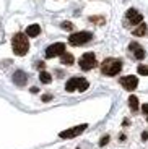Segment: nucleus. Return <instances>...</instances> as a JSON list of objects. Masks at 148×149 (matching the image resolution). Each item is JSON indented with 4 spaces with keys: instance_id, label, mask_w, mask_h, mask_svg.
<instances>
[{
    "instance_id": "obj_25",
    "label": "nucleus",
    "mask_w": 148,
    "mask_h": 149,
    "mask_svg": "<svg viewBox=\"0 0 148 149\" xmlns=\"http://www.w3.org/2000/svg\"><path fill=\"white\" fill-rule=\"evenodd\" d=\"M147 118H148V115H147Z\"/></svg>"
},
{
    "instance_id": "obj_18",
    "label": "nucleus",
    "mask_w": 148,
    "mask_h": 149,
    "mask_svg": "<svg viewBox=\"0 0 148 149\" xmlns=\"http://www.w3.org/2000/svg\"><path fill=\"white\" fill-rule=\"evenodd\" d=\"M62 29H65V31H72V29H73V24H72L70 21H63V23H62Z\"/></svg>"
},
{
    "instance_id": "obj_19",
    "label": "nucleus",
    "mask_w": 148,
    "mask_h": 149,
    "mask_svg": "<svg viewBox=\"0 0 148 149\" xmlns=\"http://www.w3.org/2000/svg\"><path fill=\"white\" fill-rule=\"evenodd\" d=\"M109 139H111V138H109V134H106V136H103V139L99 141V146H106L107 143H109Z\"/></svg>"
},
{
    "instance_id": "obj_8",
    "label": "nucleus",
    "mask_w": 148,
    "mask_h": 149,
    "mask_svg": "<svg viewBox=\"0 0 148 149\" xmlns=\"http://www.w3.org/2000/svg\"><path fill=\"white\" fill-rule=\"evenodd\" d=\"M119 83H121V86H122L124 89L133 91L138 86V78L133 76V74H129V76H122V78L119 79Z\"/></svg>"
},
{
    "instance_id": "obj_16",
    "label": "nucleus",
    "mask_w": 148,
    "mask_h": 149,
    "mask_svg": "<svg viewBox=\"0 0 148 149\" xmlns=\"http://www.w3.org/2000/svg\"><path fill=\"white\" fill-rule=\"evenodd\" d=\"M39 79H41V83H44V84H49V83L52 81V76L47 71H41V73H39Z\"/></svg>"
},
{
    "instance_id": "obj_4",
    "label": "nucleus",
    "mask_w": 148,
    "mask_h": 149,
    "mask_svg": "<svg viewBox=\"0 0 148 149\" xmlns=\"http://www.w3.org/2000/svg\"><path fill=\"white\" fill-rule=\"evenodd\" d=\"M93 39V33H90V31H78V33H73L70 37H68V42H70V45H83L86 44V42H90Z\"/></svg>"
},
{
    "instance_id": "obj_1",
    "label": "nucleus",
    "mask_w": 148,
    "mask_h": 149,
    "mask_svg": "<svg viewBox=\"0 0 148 149\" xmlns=\"http://www.w3.org/2000/svg\"><path fill=\"white\" fill-rule=\"evenodd\" d=\"M11 47H13V52L15 55L23 57L28 54L30 50V41H28V34L23 33H16L15 36L11 37Z\"/></svg>"
},
{
    "instance_id": "obj_17",
    "label": "nucleus",
    "mask_w": 148,
    "mask_h": 149,
    "mask_svg": "<svg viewBox=\"0 0 148 149\" xmlns=\"http://www.w3.org/2000/svg\"><path fill=\"white\" fill-rule=\"evenodd\" d=\"M137 71L142 74V76H148V65H138Z\"/></svg>"
},
{
    "instance_id": "obj_2",
    "label": "nucleus",
    "mask_w": 148,
    "mask_h": 149,
    "mask_svg": "<svg viewBox=\"0 0 148 149\" xmlns=\"http://www.w3.org/2000/svg\"><path fill=\"white\" fill-rule=\"evenodd\" d=\"M122 70V62L119 58H106L101 65V73L106 76H116Z\"/></svg>"
},
{
    "instance_id": "obj_20",
    "label": "nucleus",
    "mask_w": 148,
    "mask_h": 149,
    "mask_svg": "<svg viewBox=\"0 0 148 149\" xmlns=\"http://www.w3.org/2000/svg\"><path fill=\"white\" fill-rule=\"evenodd\" d=\"M47 101H52L51 94H44V96H42V102H47Z\"/></svg>"
},
{
    "instance_id": "obj_10",
    "label": "nucleus",
    "mask_w": 148,
    "mask_h": 149,
    "mask_svg": "<svg viewBox=\"0 0 148 149\" xmlns=\"http://www.w3.org/2000/svg\"><path fill=\"white\" fill-rule=\"evenodd\" d=\"M129 50H132L137 60H143L145 58V49L142 47L138 42H130V44H129Z\"/></svg>"
},
{
    "instance_id": "obj_6",
    "label": "nucleus",
    "mask_w": 148,
    "mask_h": 149,
    "mask_svg": "<svg viewBox=\"0 0 148 149\" xmlns=\"http://www.w3.org/2000/svg\"><path fill=\"white\" fill-rule=\"evenodd\" d=\"M88 128V125L86 123H82V125H77V127H72L68 128V130H63L59 133V138L60 139H72L75 138V136H78V134H82L83 131Z\"/></svg>"
},
{
    "instance_id": "obj_23",
    "label": "nucleus",
    "mask_w": 148,
    "mask_h": 149,
    "mask_svg": "<svg viewBox=\"0 0 148 149\" xmlns=\"http://www.w3.org/2000/svg\"><path fill=\"white\" fill-rule=\"evenodd\" d=\"M31 93H33V94H36V93H39V89H37V88H36V86H33V88H31Z\"/></svg>"
},
{
    "instance_id": "obj_15",
    "label": "nucleus",
    "mask_w": 148,
    "mask_h": 149,
    "mask_svg": "<svg viewBox=\"0 0 148 149\" xmlns=\"http://www.w3.org/2000/svg\"><path fill=\"white\" fill-rule=\"evenodd\" d=\"M147 33V24H145V23H140V24H138L137 28H135V29H133V36H143V34Z\"/></svg>"
},
{
    "instance_id": "obj_9",
    "label": "nucleus",
    "mask_w": 148,
    "mask_h": 149,
    "mask_svg": "<svg viewBox=\"0 0 148 149\" xmlns=\"http://www.w3.org/2000/svg\"><path fill=\"white\" fill-rule=\"evenodd\" d=\"M127 19L130 21V24H140L142 21H143V16H142V13H138L135 8H129L125 13Z\"/></svg>"
},
{
    "instance_id": "obj_22",
    "label": "nucleus",
    "mask_w": 148,
    "mask_h": 149,
    "mask_svg": "<svg viewBox=\"0 0 148 149\" xmlns=\"http://www.w3.org/2000/svg\"><path fill=\"white\" fill-rule=\"evenodd\" d=\"M142 139H143V141L148 139V131H143V133H142Z\"/></svg>"
},
{
    "instance_id": "obj_24",
    "label": "nucleus",
    "mask_w": 148,
    "mask_h": 149,
    "mask_svg": "<svg viewBox=\"0 0 148 149\" xmlns=\"http://www.w3.org/2000/svg\"><path fill=\"white\" fill-rule=\"evenodd\" d=\"M37 68H41L42 70V68H44V63H42V62H37Z\"/></svg>"
},
{
    "instance_id": "obj_14",
    "label": "nucleus",
    "mask_w": 148,
    "mask_h": 149,
    "mask_svg": "<svg viewBox=\"0 0 148 149\" xmlns=\"http://www.w3.org/2000/svg\"><path fill=\"white\" fill-rule=\"evenodd\" d=\"M129 107H130V110H132V112H137V110H138L140 104H138L137 96H130V97H129Z\"/></svg>"
},
{
    "instance_id": "obj_13",
    "label": "nucleus",
    "mask_w": 148,
    "mask_h": 149,
    "mask_svg": "<svg viewBox=\"0 0 148 149\" xmlns=\"http://www.w3.org/2000/svg\"><path fill=\"white\" fill-rule=\"evenodd\" d=\"M60 62H62L63 65H73L75 58H73V55H72V54H68V52H63L62 55H60Z\"/></svg>"
},
{
    "instance_id": "obj_12",
    "label": "nucleus",
    "mask_w": 148,
    "mask_h": 149,
    "mask_svg": "<svg viewBox=\"0 0 148 149\" xmlns=\"http://www.w3.org/2000/svg\"><path fill=\"white\" fill-rule=\"evenodd\" d=\"M26 34H28V37H37L41 34V26L39 24H30L26 28Z\"/></svg>"
},
{
    "instance_id": "obj_11",
    "label": "nucleus",
    "mask_w": 148,
    "mask_h": 149,
    "mask_svg": "<svg viewBox=\"0 0 148 149\" xmlns=\"http://www.w3.org/2000/svg\"><path fill=\"white\" fill-rule=\"evenodd\" d=\"M13 83H15L16 86H25L26 83H28V74L25 73L23 70H16L15 73H13Z\"/></svg>"
},
{
    "instance_id": "obj_3",
    "label": "nucleus",
    "mask_w": 148,
    "mask_h": 149,
    "mask_svg": "<svg viewBox=\"0 0 148 149\" xmlns=\"http://www.w3.org/2000/svg\"><path fill=\"white\" fill-rule=\"evenodd\" d=\"M90 88L88 79L80 78V76H75V78H70L65 83V91L67 93H73V91H80V93H85Z\"/></svg>"
},
{
    "instance_id": "obj_5",
    "label": "nucleus",
    "mask_w": 148,
    "mask_h": 149,
    "mask_svg": "<svg viewBox=\"0 0 148 149\" xmlns=\"http://www.w3.org/2000/svg\"><path fill=\"white\" fill-rule=\"evenodd\" d=\"M78 65H80V68H82L83 71H88V70H93V68L98 65L96 62V55L93 52H86L82 55V58H80V62H78Z\"/></svg>"
},
{
    "instance_id": "obj_21",
    "label": "nucleus",
    "mask_w": 148,
    "mask_h": 149,
    "mask_svg": "<svg viewBox=\"0 0 148 149\" xmlns=\"http://www.w3.org/2000/svg\"><path fill=\"white\" fill-rule=\"evenodd\" d=\"M142 112H143L145 115H148V104H143V105H142Z\"/></svg>"
},
{
    "instance_id": "obj_7",
    "label": "nucleus",
    "mask_w": 148,
    "mask_h": 149,
    "mask_svg": "<svg viewBox=\"0 0 148 149\" xmlns=\"http://www.w3.org/2000/svg\"><path fill=\"white\" fill-rule=\"evenodd\" d=\"M65 52V44L63 42H56V44H51L46 49V58H54V57H60Z\"/></svg>"
}]
</instances>
